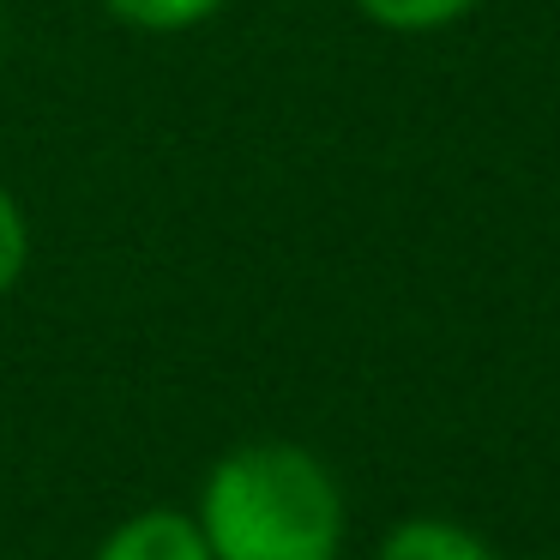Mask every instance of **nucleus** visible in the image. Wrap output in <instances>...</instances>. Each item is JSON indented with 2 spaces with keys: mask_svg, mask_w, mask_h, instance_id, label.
<instances>
[{
  "mask_svg": "<svg viewBox=\"0 0 560 560\" xmlns=\"http://www.w3.org/2000/svg\"><path fill=\"white\" fill-rule=\"evenodd\" d=\"M211 560H338L350 506L319 452L247 440L206 470L194 506Z\"/></svg>",
  "mask_w": 560,
  "mask_h": 560,
  "instance_id": "1",
  "label": "nucleus"
},
{
  "mask_svg": "<svg viewBox=\"0 0 560 560\" xmlns=\"http://www.w3.org/2000/svg\"><path fill=\"white\" fill-rule=\"evenodd\" d=\"M25 266H31V218H25L13 187L0 182V295L19 290Z\"/></svg>",
  "mask_w": 560,
  "mask_h": 560,
  "instance_id": "6",
  "label": "nucleus"
},
{
  "mask_svg": "<svg viewBox=\"0 0 560 560\" xmlns=\"http://www.w3.org/2000/svg\"><path fill=\"white\" fill-rule=\"evenodd\" d=\"M374 560H494V548L452 518H404L386 530Z\"/></svg>",
  "mask_w": 560,
  "mask_h": 560,
  "instance_id": "3",
  "label": "nucleus"
},
{
  "mask_svg": "<svg viewBox=\"0 0 560 560\" xmlns=\"http://www.w3.org/2000/svg\"><path fill=\"white\" fill-rule=\"evenodd\" d=\"M350 7L392 37H440V31L464 25L482 0H350Z\"/></svg>",
  "mask_w": 560,
  "mask_h": 560,
  "instance_id": "4",
  "label": "nucleus"
},
{
  "mask_svg": "<svg viewBox=\"0 0 560 560\" xmlns=\"http://www.w3.org/2000/svg\"><path fill=\"white\" fill-rule=\"evenodd\" d=\"M91 560H211V548H206V530H199L194 512L145 506L115 524Z\"/></svg>",
  "mask_w": 560,
  "mask_h": 560,
  "instance_id": "2",
  "label": "nucleus"
},
{
  "mask_svg": "<svg viewBox=\"0 0 560 560\" xmlns=\"http://www.w3.org/2000/svg\"><path fill=\"white\" fill-rule=\"evenodd\" d=\"M97 7L139 37H182V31L211 25L230 0H97Z\"/></svg>",
  "mask_w": 560,
  "mask_h": 560,
  "instance_id": "5",
  "label": "nucleus"
}]
</instances>
